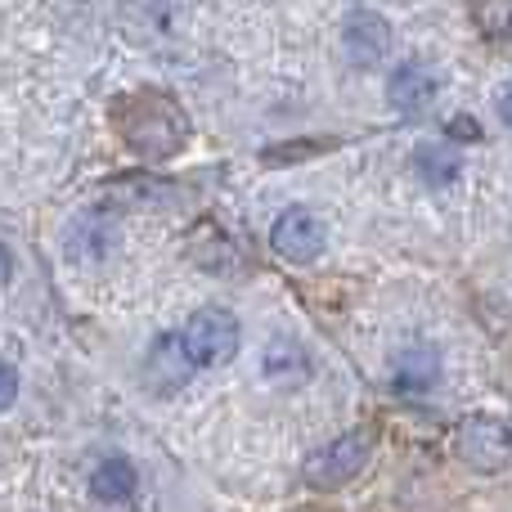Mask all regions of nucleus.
Returning a JSON list of instances; mask_svg holds the SVG:
<instances>
[{
  "label": "nucleus",
  "instance_id": "2eb2a0df",
  "mask_svg": "<svg viewBox=\"0 0 512 512\" xmlns=\"http://www.w3.org/2000/svg\"><path fill=\"white\" fill-rule=\"evenodd\" d=\"M450 135H454V140H481V126L472 122V117H454V122H450Z\"/></svg>",
  "mask_w": 512,
  "mask_h": 512
},
{
  "label": "nucleus",
  "instance_id": "0eeeda50",
  "mask_svg": "<svg viewBox=\"0 0 512 512\" xmlns=\"http://www.w3.org/2000/svg\"><path fill=\"white\" fill-rule=\"evenodd\" d=\"M436 95H441V77H436V68H427V63H400L387 81L391 108L405 117H423L427 108L436 104Z\"/></svg>",
  "mask_w": 512,
  "mask_h": 512
},
{
  "label": "nucleus",
  "instance_id": "ddd939ff",
  "mask_svg": "<svg viewBox=\"0 0 512 512\" xmlns=\"http://www.w3.org/2000/svg\"><path fill=\"white\" fill-rule=\"evenodd\" d=\"M414 167L418 176L427 180L432 189H445L459 180V153L445 149V144H418L414 149Z\"/></svg>",
  "mask_w": 512,
  "mask_h": 512
},
{
  "label": "nucleus",
  "instance_id": "f8f14e48",
  "mask_svg": "<svg viewBox=\"0 0 512 512\" xmlns=\"http://www.w3.org/2000/svg\"><path fill=\"white\" fill-rule=\"evenodd\" d=\"M261 369H265V378H274V382H301L310 373V355L301 351L292 337H279V342L265 346Z\"/></svg>",
  "mask_w": 512,
  "mask_h": 512
},
{
  "label": "nucleus",
  "instance_id": "20e7f679",
  "mask_svg": "<svg viewBox=\"0 0 512 512\" xmlns=\"http://www.w3.org/2000/svg\"><path fill=\"white\" fill-rule=\"evenodd\" d=\"M459 454L472 463L477 472H504L512 463V427L499 418H468L459 427Z\"/></svg>",
  "mask_w": 512,
  "mask_h": 512
},
{
  "label": "nucleus",
  "instance_id": "dca6fc26",
  "mask_svg": "<svg viewBox=\"0 0 512 512\" xmlns=\"http://www.w3.org/2000/svg\"><path fill=\"white\" fill-rule=\"evenodd\" d=\"M499 117H504V126L512 131V81H508L504 90H499Z\"/></svg>",
  "mask_w": 512,
  "mask_h": 512
},
{
  "label": "nucleus",
  "instance_id": "9b49d317",
  "mask_svg": "<svg viewBox=\"0 0 512 512\" xmlns=\"http://www.w3.org/2000/svg\"><path fill=\"white\" fill-rule=\"evenodd\" d=\"M135 486H140L135 463L122 459V454H108V459L95 468V477H90V495L104 499V504H126V499L135 495Z\"/></svg>",
  "mask_w": 512,
  "mask_h": 512
},
{
  "label": "nucleus",
  "instance_id": "f03ea898",
  "mask_svg": "<svg viewBox=\"0 0 512 512\" xmlns=\"http://www.w3.org/2000/svg\"><path fill=\"white\" fill-rule=\"evenodd\" d=\"M239 337H243L239 333V319H234L230 310L207 306V310H198V315L185 324L180 342H185V355L194 360V369H221V364L234 360Z\"/></svg>",
  "mask_w": 512,
  "mask_h": 512
},
{
  "label": "nucleus",
  "instance_id": "f3484780",
  "mask_svg": "<svg viewBox=\"0 0 512 512\" xmlns=\"http://www.w3.org/2000/svg\"><path fill=\"white\" fill-rule=\"evenodd\" d=\"M9 279H14V256H9V248L0 243V288H5Z\"/></svg>",
  "mask_w": 512,
  "mask_h": 512
},
{
  "label": "nucleus",
  "instance_id": "9d476101",
  "mask_svg": "<svg viewBox=\"0 0 512 512\" xmlns=\"http://www.w3.org/2000/svg\"><path fill=\"white\" fill-rule=\"evenodd\" d=\"M117 243V225L108 212H86L72 221L68 230V252L77 256V261H99V256H108Z\"/></svg>",
  "mask_w": 512,
  "mask_h": 512
},
{
  "label": "nucleus",
  "instance_id": "1a4fd4ad",
  "mask_svg": "<svg viewBox=\"0 0 512 512\" xmlns=\"http://www.w3.org/2000/svg\"><path fill=\"white\" fill-rule=\"evenodd\" d=\"M391 382H396V391H405V396L432 391L436 382H441V355H436L432 346H405V351L396 355V364H391Z\"/></svg>",
  "mask_w": 512,
  "mask_h": 512
},
{
  "label": "nucleus",
  "instance_id": "6e6552de",
  "mask_svg": "<svg viewBox=\"0 0 512 512\" xmlns=\"http://www.w3.org/2000/svg\"><path fill=\"white\" fill-rule=\"evenodd\" d=\"M189 373H194V360L185 355L180 333H162L158 342L149 346V355H144V382H149L153 391H162V396L185 387Z\"/></svg>",
  "mask_w": 512,
  "mask_h": 512
},
{
  "label": "nucleus",
  "instance_id": "7ed1b4c3",
  "mask_svg": "<svg viewBox=\"0 0 512 512\" xmlns=\"http://www.w3.org/2000/svg\"><path fill=\"white\" fill-rule=\"evenodd\" d=\"M364 463H369V441H364V436H337V441H328L324 450L310 454L306 481L319 490H337V486L360 477Z\"/></svg>",
  "mask_w": 512,
  "mask_h": 512
},
{
  "label": "nucleus",
  "instance_id": "f257e3e1",
  "mask_svg": "<svg viewBox=\"0 0 512 512\" xmlns=\"http://www.w3.org/2000/svg\"><path fill=\"white\" fill-rule=\"evenodd\" d=\"M117 131H122L126 149H135L149 162H162L185 149L189 117L180 113V104L171 95H162V90H140V95L122 99V108H117Z\"/></svg>",
  "mask_w": 512,
  "mask_h": 512
},
{
  "label": "nucleus",
  "instance_id": "4468645a",
  "mask_svg": "<svg viewBox=\"0 0 512 512\" xmlns=\"http://www.w3.org/2000/svg\"><path fill=\"white\" fill-rule=\"evenodd\" d=\"M14 400H18V373H14V364L0 360V409H9Z\"/></svg>",
  "mask_w": 512,
  "mask_h": 512
},
{
  "label": "nucleus",
  "instance_id": "39448f33",
  "mask_svg": "<svg viewBox=\"0 0 512 512\" xmlns=\"http://www.w3.org/2000/svg\"><path fill=\"white\" fill-rule=\"evenodd\" d=\"M324 243H328V230L310 207H288L270 230V248L279 252L283 261H297V265L315 261V256L324 252Z\"/></svg>",
  "mask_w": 512,
  "mask_h": 512
},
{
  "label": "nucleus",
  "instance_id": "423d86ee",
  "mask_svg": "<svg viewBox=\"0 0 512 512\" xmlns=\"http://www.w3.org/2000/svg\"><path fill=\"white\" fill-rule=\"evenodd\" d=\"M342 45H346V59H351L355 68H378L391 50V23L364 5L351 9L342 23Z\"/></svg>",
  "mask_w": 512,
  "mask_h": 512
}]
</instances>
